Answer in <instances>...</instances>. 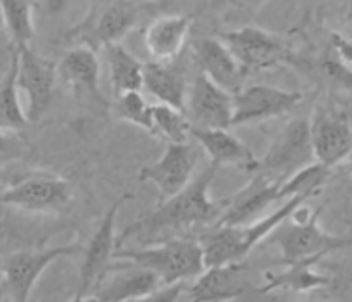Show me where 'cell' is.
I'll return each mask as SVG.
<instances>
[{
  "label": "cell",
  "instance_id": "obj_1",
  "mask_svg": "<svg viewBox=\"0 0 352 302\" xmlns=\"http://www.w3.org/2000/svg\"><path fill=\"white\" fill-rule=\"evenodd\" d=\"M218 170L220 168L210 163L205 170H201L197 178H192L182 191L161 200L155 210L125 226L118 236V244L129 236H157L161 233H178L195 226L214 225L226 204V198L214 200L210 196V185Z\"/></svg>",
  "mask_w": 352,
  "mask_h": 302
},
{
  "label": "cell",
  "instance_id": "obj_2",
  "mask_svg": "<svg viewBox=\"0 0 352 302\" xmlns=\"http://www.w3.org/2000/svg\"><path fill=\"white\" fill-rule=\"evenodd\" d=\"M320 210H305V204L298 206L265 240L280 251V264L296 263L305 257L333 253L337 249L346 248L351 244L349 236H337L322 231Z\"/></svg>",
  "mask_w": 352,
  "mask_h": 302
},
{
  "label": "cell",
  "instance_id": "obj_3",
  "mask_svg": "<svg viewBox=\"0 0 352 302\" xmlns=\"http://www.w3.org/2000/svg\"><path fill=\"white\" fill-rule=\"evenodd\" d=\"M114 261H125L153 272L163 286L195 279L205 270V255L201 242L188 238L165 240L140 249L116 251Z\"/></svg>",
  "mask_w": 352,
  "mask_h": 302
},
{
  "label": "cell",
  "instance_id": "obj_4",
  "mask_svg": "<svg viewBox=\"0 0 352 302\" xmlns=\"http://www.w3.org/2000/svg\"><path fill=\"white\" fill-rule=\"evenodd\" d=\"M137 19L138 6L133 0H102L91 8L84 21L67 32V40L99 51L110 44H120Z\"/></svg>",
  "mask_w": 352,
  "mask_h": 302
},
{
  "label": "cell",
  "instance_id": "obj_5",
  "mask_svg": "<svg viewBox=\"0 0 352 302\" xmlns=\"http://www.w3.org/2000/svg\"><path fill=\"white\" fill-rule=\"evenodd\" d=\"M127 198H129V195H122L118 196V200L110 204V208L104 211L95 233L91 234V238L87 242L84 249V261H82V268H80V281H78L74 301L91 299V294L97 291L100 281L112 268L116 246H118L116 219H118V211Z\"/></svg>",
  "mask_w": 352,
  "mask_h": 302
},
{
  "label": "cell",
  "instance_id": "obj_6",
  "mask_svg": "<svg viewBox=\"0 0 352 302\" xmlns=\"http://www.w3.org/2000/svg\"><path fill=\"white\" fill-rule=\"evenodd\" d=\"M220 40L235 55L246 74L294 62V53L283 38L260 27H239L220 34Z\"/></svg>",
  "mask_w": 352,
  "mask_h": 302
},
{
  "label": "cell",
  "instance_id": "obj_7",
  "mask_svg": "<svg viewBox=\"0 0 352 302\" xmlns=\"http://www.w3.org/2000/svg\"><path fill=\"white\" fill-rule=\"evenodd\" d=\"M313 163H316V159L311 140V123L309 119H296L278 132L267 150V155L260 161L258 170L283 183Z\"/></svg>",
  "mask_w": 352,
  "mask_h": 302
},
{
  "label": "cell",
  "instance_id": "obj_8",
  "mask_svg": "<svg viewBox=\"0 0 352 302\" xmlns=\"http://www.w3.org/2000/svg\"><path fill=\"white\" fill-rule=\"evenodd\" d=\"M72 200V187L65 178L52 174H31L10 185L0 202L32 213H55Z\"/></svg>",
  "mask_w": 352,
  "mask_h": 302
},
{
  "label": "cell",
  "instance_id": "obj_9",
  "mask_svg": "<svg viewBox=\"0 0 352 302\" xmlns=\"http://www.w3.org/2000/svg\"><path fill=\"white\" fill-rule=\"evenodd\" d=\"M80 246H57L46 249H21L2 259L0 276L8 294L16 302H27L38 278L50 264L61 257L76 255Z\"/></svg>",
  "mask_w": 352,
  "mask_h": 302
},
{
  "label": "cell",
  "instance_id": "obj_10",
  "mask_svg": "<svg viewBox=\"0 0 352 302\" xmlns=\"http://www.w3.org/2000/svg\"><path fill=\"white\" fill-rule=\"evenodd\" d=\"M17 55V87L27 95V117L31 123L44 115L57 83V62L44 59L31 44L14 47Z\"/></svg>",
  "mask_w": 352,
  "mask_h": 302
},
{
  "label": "cell",
  "instance_id": "obj_11",
  "mask_svg": "<svg viewBox=\"0 0 352 302\" xmlns=\"http://www.w3.org/2000/svg\"><path fill=\"white\" fill-rule=\"evenodd\" d=\"M303 100L298 91H286L265 83H256L233 95L231 127H245L290 113Z\"/></svg>",
  "mask_w": 352,
  "mask_h": 302
},
{
  "label": "cell",
  "instance_id": "obj_12",
  "mask_svg": "<svg viewBox=\"0 0 352 302\" xmlns=\"http://www.w3.org/2000/svg\"><path fill=\"white\" fill-rule=\"evenodd\" d=\"M57 78L65 87L85 106H99L104 112L110 108L100 93V60L95 49L87 45H72L57 62Z\"/></svg>",
  "mask_w": 352,
  "mask_h": 302
},
{
  "label": "cell",
  "instance_id": "obj_13",
  "mask_svg": "<svg viewBox=\"0 0 352 302\" xmlns=\"http://www.w3.org/2000/svg\"><path fill=\"white\" fill-rule=\"evenodd\" d=\"M311 123V140L316 163L336 168L352 153V125L346 113L326 106L314 113Z\"/></svg>",
  "mask_w": 352,
  "mask_h": 302
},
{
  "label": "cell",
  "instance_id": "obj_14",
  "mask_svg": "<svg viewBox=\"0 0 352 302\" xmlns=\"http://www.w3.org/2000/svg\"><path fill=\"white\" fill-rule=\"evenodd\" d=\"M186 115L192 128H231L233 95L197 72L188 89Z\"/></svg>",
  "mask_w": 352,
  "mask_h": 302
},
{
  "label": "cell",
  "instance_id": "obj_15",
  "mask_svg": "<svg viewBox=\"0 0 352 302\" xmlns=\"http://www.w3.org/2000/svg\"><path fill=\"white\" fill-rule=\"evenodd\" d=\"M195 163L197 155L190 143L168 142L163 155L155 163L140 168L138 180L153 183L160 193V200H165L192 181Z\"/></svg>",
  "mask_w": 352,
  "mask_h": 302
},
{
  "label": "cell",
  "instance_id": "obj_16",
  "mask_svg": "<svg viewBox=\"0 0 352 302\" xmlns=\"http://www.w3.org/2000/svg\"><path fill=\"white\" fill-rule=\"evenodd\" d=\"M278 187H280V181H275L265 172L258 170L252 181H248L245 187L237 191L235 195L226 198L222 216L214 225H246V223H252L261 211H265L275 202H280Z\"/></svg>",
  "mask_w": 352,
  "mask_h": 302
},
{
  "label": "cell",
  "instance_id": "obj_17",
  "mask_svg": "<svg viewBox=\"0 0 352 302\" xmlns=\"http://www.w3.org/2000/svg\"><path fill=\"white\" fill-rule=\"evenodd\" d=\"M161 286V279L153 272L125 261H114L91 299L107 302L142 301L150 299Z\"/></svg>",
  "mask_w": 352,
  "mask_h": 302
},
{
  "label": "cell",
  "instance_id": "obj_18",
  "mask_svg": "<svg viewBox=\"0 0 352 302\" xmlns=\"http://www.w3.org/2000/svg\"><path fill=\"white\" fill-rule=\"evenodd\" d=\"M193 60L197 65V72L207 76L222 89L230 91L231 95L245 87V68L239 65L235 55L220 38L197 40L193 44Z\"/></svg>",
  "mask_w": 352,
  "mask_h": 302
},
{
  "label": "cell",
  "instance_id": "obj_19",
  "mask_svg": "<svg viewBox=\"0 0 352 302\" xmlns=\"http://www.w3.org/2000/svg\"><path fill=\"white\" fill-rule=\"evenodd\" d=\"M246 261L205 266L188 287V299L193 302L235 301L246 291Z\"/></svg>",
  "mask_w": 352,
  "mask_h": 302
},
{
  "label": "cell",
  "instance_id": "obj_20",
  "mask_svg": "<svg viewBox=\"0 0 352 302\" xmlns=\"http://www.w3.org/2000/svg\"><path fill=\"white\" fill-rule=\"evenodd\" d=\"M192 138L199 143L210 163L218 168L235 166L246 172H252L260 166V159L254 155L245 142L231 135L230 128H192Z\"/></svg>",
  "mask_w": 352,
  "mask_h": 302
},
{
  "label": "cell",
  "instance_id": "obj_21",
  "mask_svg": "<svg viewBox=\"0 0 352 302\" xmlns=\"http://www.w3.org/2000/svg\"><path fill=\"white\" fill-rule=\"evenodd\" d=\"M193 19L190 15H163L153 19L144 32V47L150 60L170 62L184 51Z\"/></svg>",
  "mask_w": 352,
  "mask_h": 302
},
{
  "label": "cell",
  "instance_id": "obj_22",
  "mask_svg": "<svg viewBox=\"0 0 352 302\" xmlns=\"http://www.w3.org/2000/svg\"><path fill=\"white\" fill-rule=\"evenodd\" d=\"M152 97H155L160 102L168 106H175L178 110L186 112V98H188V89L190 82L186 76L184 67L176 65V60L170 62H144V85Z\"/></svg>",
  "mask_w": 352,
  "mask_h": 302
},
{
  "label": "cell",
  "instance_id": "obj_23",
  "mask_svg": "<svg viewBox=\"0 0 352 302\" xmlns=\"http://www.w3.org/2000/svg\"><path fill=\"white\" fill-rule=\"evenodd\" d=\"M320 261L322 255H313L299 259L296 263L284 264L286 270L271 274L267 281L258 287V291L269 293L275 289H283V291H294V293H307V291L322 289L328 286L329 278L316 270V264Z\"/></svg>",
  "mask_w": 352,
  "mask_h": 302
},
{
  "label": "cell",
  "instance_id": "obj_24",
  "mask_svg": "<svg viewBox=\"0 0 352 302\" xmlns=\"http://www.w3.org/2000/svg\"><path fill=\"white\" fill-rule=\"evenodd\" d=\"M108 67V80L114 95H123L129 91H142L144 85V62L129 53L123 45L110 44L102 47Z\"/></svg>",
  "mask_w": 352,
  "mask_h": 302
},
{
  "label": "cell",
  "instance_id": "obj_25",
  "mask_svg": "<svg viewBox=\"0 0 352 302\" xmlns=\"http://www.w3.org/2000/svg\"><path fill=\"white\" fill-rule=\"evenodd\" d=\"M31 125L27 112L19 102L17 87V55L12 49V62L6 74L0 80V130L21 132Z\"/></svg>",
  "mask_w": 352,
  "mask_h": 302
},
{
  "label": "cell",
  "instance_id": "obj_26",
  "mask_svg": "<svg viewBox=\"0 0 352 302\" xmlns=\"http://www.w3.org/2000/svg\"><path fill=\"white\" fill-rule=\"evenodd\" d=\"M0 14L14 47L31 44L34 36V21L29 0H0Z\"/></svg>",
  "mask_w": 352,
  "mask_h": 302
},
{
  "label": "cell",
  "instance_id": "obj_27",
  "mask_svg": "<svg viewBox=\"0 0 352 302\" xmlns=\"http://www.w3.org/2000/svg\"><path fill=\"white\" fill-rule=\"evenodd\" d=\"M152 117L153 136L163 138L167 143H186L192 138V123L184 110L157 102L152 104Z\"/></svg>",
  "mask_w": 352,
  "mask_h": 302
},
{
  "label": "cell",
  "instance_id": "obj_28",
  "mask_svg": "<svg viewBox=\"0 0 352 302\" xmlns=\"http://www.w3.org/2000/svg\"><path fill=\"white\" fill-rule=\"evenodd\" d=\"M114 113L118 119L127 121L131 125L142 128L148 135L153 136L152 104L146 102V98L140 95V91H129V93L118 95Z\"/></svg>",
  "mask_w": 352,
  "mask_h": 302
},
{
  "label": "cell",
  "instance_id": "obj_29",
  "mask_svg": "<svg viewBox=\"0 0 352 302\" xmlns=\"http://www.w3.org/2000/svg\"><path fill=\"white\" fill-rule=\"evenodd\" d=\"M329 172H331L329 168L318 165V163L301 168L299 172H296L280 183V187H278L280 202L290 198V196L299 195V193H318L322 185L328 181Z\"/></svg>",
  "mask_w": 352,
  "mask_h": 302
},
{
  "label": "cell",
  "instance_id": "obj_30",
  "mask_svg": "<svg viewBox=\"0 0 352 302\" xmlns=\"http://www.w3.org/2000/svg\"><path fill=\"white\" fill-rule=\"evenodd\" d=\"M265 2L269 0H218V4L235 15H252L254 12H258Z\"/></svg>",
  "mask_w": 352,
  "mask_h": 302
},
{
  "label": "cell",
  "instance_id": "obj_31",
  "mask_svg": "<svg viewBox=\"0 0 352 302\" xmlns=\"http://www.w3.org/2000/svg\"><path fill=\"white\" fill-rule=\"evenodd\" d=\"M331 45L336 49L337 59L343 62L344 67L352 70V40L341 36V34H331Z\"/></svg>",
  "mask_w": 352,
  "mask_h": 302
},
{
  "label": "cell",
  "instance_id": "obj_32",
  "mask_svg": "<svg viewBox=\"0 0 352 302\" xmlns=\"http://www.w3.org/2000/svg\"><path fill=\"white\" fill-rule=\"evenodd\" d=\"M6 132L8 130H0V159H8L17 151H21V146L17 142L16 136H10Z\"/></svg>",
  "mask_w": 352,
  "mask_h": 302
},
{
  "label": "cell",
  "instance_id": "obj_33",
  "mask_svg": "<svg viewBox=\"0 0 352 302\" xmlns=\"http://www.w3.org/2000/svg\"><path fill=\"white\" fill-rule=\"evenodd\" d=\"M349 170H351V178H352V153H351V157H349Z\"/></svg>",
  "mask_w": 352,
  "mask_h": 302
},
{
  "label": "cell",
  "instance_id": "obj_34",
  "mask_svg": "<svg viewBox=\"0 0 352 302\" xmlns=\"http://www.w3.org/2000/svg\"><path fill=\"white\" fill-rule=\"evenodd\" d=\"M0 266H2V259H0Z\"/></svg>",
  "mask_w": 352,
  "mask_h": 302
}]
</instances>
